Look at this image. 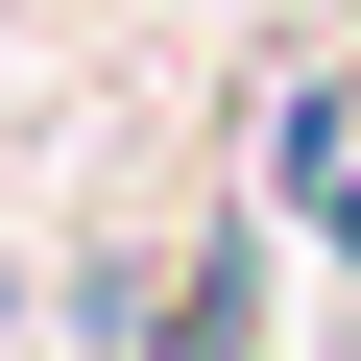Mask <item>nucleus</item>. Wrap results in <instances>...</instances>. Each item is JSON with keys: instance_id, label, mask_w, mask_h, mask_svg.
<instances>
[{"instance_id": "1", "label": "nucleus", "mask_w": 361, "mask_h": 361, "mask_svg": "<svg viewBox=\"0 0 361 361\" xmlns=\"http://www.w3.org/2000/svg\"><path fill=\"white\" fill-rule=\"evenodd\" d=\"M289 217L361 265V97H313V121H289Z\"/></svg>"}]
</instances>
